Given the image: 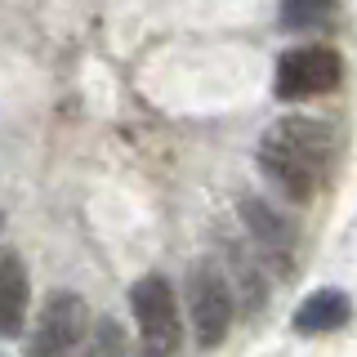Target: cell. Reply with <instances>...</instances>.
Here are the masks:
<instances>
[{
	"mask_svg": "<svg viewBox=\"0 0 357 357\" xmlns=\"http://www.w3.org/2000/svg\"><path fill=\"white\" fill-rule=\"evenodd\" d=\"M76 357H126V331L116 317H94L85 344L76 349Z\"/></svg>",
	"mask_w": 357,
	"mask_h": 357,
	"instance_id": "cell-9",
	"label": "cell"
},
{
	"mask_svg": "<svg viewBox=\"0 0 357 357\" xmlns=\"http://www.w3.org/2000/svg\"><path fill=\"white\" fill-rule=\"evenodd\" d=\"M89 326H94V317L76 290H50L36 312V326H31L27 357H76Z\"/></svg>",
	"mask_w": 357,
	"mask_h": 357,
	"instance_id": "cell-3",
	"label": "cell"
},
{
	"mask_svg": "<svg viewBox=\"0 0 357 357\" xmlns=\"http://www.w3.org/2000/svg\"><path fill=\"white\" fill-rule=\"evenodd\" d=\"M349 317H353L349 295L335 290V286H321V290H312L304 304L295 308V331L299 335H331V331H340Z\"/></svg>",
	"mask_w": 357,
	"mask_h": 357,
	"instance_id": "cell-8",
	"label": "cell"
},
{
	"mask_svg": "<svg viewBox=\"0 0 357 357\" xmlns=\"http://www.w3.org/2000/svg\"><path fill=\"white\" fill-rule=\"evenodd\" d=\"M282 27L290 31H308V27H317V22H326L335 14V0H282Z\"/></svg>",
	"mask_w": 357,
	"mask_h": 357,
	"instance_id": "cell-10",
	"label": "cell"
},
{
	"mask_svg": "<svg viewBox=\"0 0 357 357\" xmlns=\"http://www.w3.org/2000/svg\"><path fill=\"white\" fill-rule=\"evenodd\" d=\"M335 152H340V139L326 121L312 116H282L264 130L259 148H255V161H259L264 178L277 188L286 201L304 206L312 201V192L321 188L326 170L335 165Z\"/></svg>",
	"mask_w": 357,
	"mask_h": 357,
	"instance_id": "cell-1",
	"label": "cell"
},
{
	"mask_svg": "<svg viewBox=\"0 0 357 357\" xmlns=\"http://www.w3.org/2000/svg\"><path fill=\"white\" fill-rule=\"evenodd\" d=\"M27 268H22L18 250L0 255V335L5 340H18L22 321H27Z\"/></svg>",
	"mask_w": 357,
	"mask_h": 357,
	"instance_id": "cell-7",
	"label": "cell"
},
{
	"mask_svg": "<svg viewBox=\"0 0 357 357\" xmlns=\"http://www.w3.org/2000/svg\"><path fill=\"white\" fill-rule=\"evenodd\" d=\"M340 81H344V63L331 45H299V50H286L277 59L273 94L282 103H304V98L331 94Z\"/></svg>",
	"mask_w": 357,
	"mask_h": 357,
	"instance_id": "cell-4",
	"label": "cell"
},
{
	"mask_svg": "<svg viewBox=\"0 0 357 357\" xmlns=\"http://www.w3.org/2000/svg\"><path fill=\"white\" fill-rule=\"evenodd\" d=\"M188 312H192V331L201 349H215V344L228 340L237 295H232L219 264H192V273H188Z\"/></svg>",
	"mask_w": 357,
	"mask_h": 357,
	"instance_id": "cell-5",
	"label": "cell"
},
{
	"mask_svg": "<svg viewBox=\"0 0 357 357\" xmlns=\"http://www.w3.org/2000/svg\"><path fill=\"white\" fill-rule=\"evenodd\" d=\"M237 215L245 223V232H250V241L259 245L273 264H282L290 255V245H295V223H286V215L273 206V201L264 197H241L237 201Z\"/></svg>",
	"mask_w": 357,
	"mask_h": 357,
	"instance_id": "cell-6",
	"label": "cell"
},
{
	"mask_svg": "<svg viewBox=\"0 0 357 357\" xmlns=\"http://www.w3.org/2000/svg\"><path fill=\"white\" fill-rule=\"evenodd\" d=\"M130 308H134V321H139L134 357H178V344H183L178 299H174V286L161 273H148L130 286Z\"/></svg>",
	"mask_w": 357,
	"mask_h": 357,
	"instance_id": "cell-2",
	"label": "cell"
}]
</instances>
